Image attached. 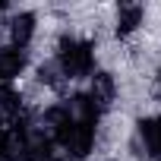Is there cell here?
<instances>
[{"mask_svg": "<svg viewBox=\"0 0 161 161\" xmlns=\"http://www.w3.org/2000/svg\"><path fill=\"white\" fill-rule=\"evenodd\" d=\"M57 66L69 79H86L95 73V47L82 38H63L57 51Z\"/></svg>", "mask_w": 161, "mask_h": 161, "instance_id": "cell-1", "label": "cell"}, {"mask_svg": "<svg viewBox=\"0 0 161 161\" xmlns=\"http://www.w3.org/2000/svg\"><path fill=\"white\" fill-rule=\"evenodd\" d=\"M29 63V54L25 47H0V86H7L13 76H19Z\"/></svg>", "mask_w": 161, "mask_h": 161, "instance_id": "cell-2", "label": "cell"}, {"mask_svg": "<svg viewBox=\"0 0 161 161\" xmlns=\"http://www.w3.org/2000/svg\"><path fill=\"white\" fill-rule=\"evenodd\" d=\"M22 117V95L10 86H0V130L19 123Z\"/></svg>", "mask_w": 161, "mask_h": 161, "instance_id": "cell-3", "label": "cell"}, {"mask_svg": "<svg viewBox=\"0 0 161 161\" xmlns=\"http://www.w3.org/2000/svg\"><path fill=\"white\" fill-rule=\"evenodd\" d=\"M139 136H142L145 152L161 161V114H158V117H145V120L139 123Z\"/></svg>", "mask_w": 161, "mask_h": 161, "instance_id": "cell-4", "label": "cell"}, {"mask_svg": "<svg viewBox=\"0 0 161 161\" xmlns=\"http://www.w3.org/2000/svg\"><path fill=\"white\" fill-rule=\"evenodd\" d=\"M35 32V16L32 13H19L13 22H10V38H13V47H25L29 38Z\"/></svg>", "mask_w": 161, "mask_h": 161, "instance_id": "cell-5", "label": "cell"}, {"mask_svg": "<svg viewBox=\"0 0 161 161\" xmlns=\"http://www.w3.org/2000/svg\"><path fill=\"white\" fill-rule=\"evenodd\" d=\"M92 98H95V104L104 111L108 104H111V98H114V79L108 76V73H95L92 76V92H89Z\"/></svg>", "mask_w": 161, "mask_h": 161, "instance_id": "cell-6", "label": "cell"}, {"mask_svg": "<svg viewBox=\"0 0 161 161\" xmlns=\"http://www.w3.org/2000/svg\"><path fill=\"white\" fill-rule=\"evenodd\" d=\"M139 22H142V7H139V3H123L120 13H117V35L136 32Z\"/></svg>", "mask_w": 161, "mask_h": 161, "instance_id": "cell-7", "label": "cell"}, {"mask_svg": "<svg viewBox=\"0 0 161 161\" xmlns=\"http://www.w3.org/2000/svg\"><path fill=\"white\" fill-rule=\"evenodd\" d=\"M16 155H19V136H16V130L13 126L0 130V161H10Z\"/></svg>", "mask_w": 161, "mask_h": 161, "instance_id": "cell-8", "label": "cell"}, {"mask_svg": "<svg viewBox=\"0 0 161 161\" xmlns=\"http://www.w3.org/2000/svg\"><path fill=\"white\" fill-rule=\"evenodd\" d=\"M3 10H7V3H0V13H3Z\"/></svg>", "mask_w": 161, "mask_h": 161, "instance_id": "cell-9", "label": "cell"}]
</instances>
